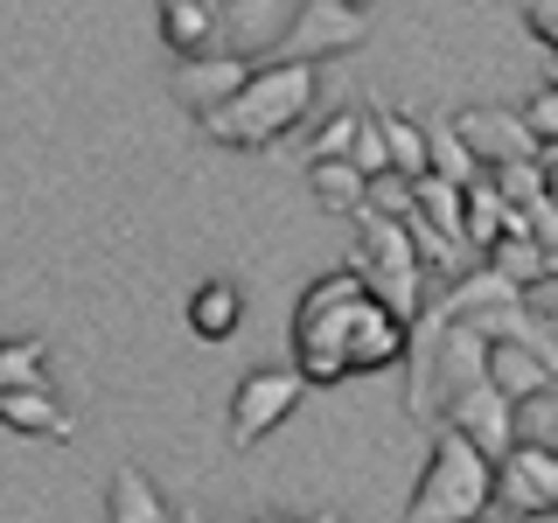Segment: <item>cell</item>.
Listing matches in <instances>:
<instances>
[{
  "instance_id": "7a4b0ae2",
  "label": "cell",
  "mask_w": 558,
  "mask_h": 523,
  "mask_svg": "<svg viewBox=\"0 0 558 523\" xmlns=\"http://www.w3.org/2000/svg\"><path fill=\"white\" fill-rule=\"evenodd\" d=\"M314 98H322V63H252V77L196 126L217 147H279L314 112Z\"/></svg>"
},
{
  "instance_id": "484cf974",
  "label": "cell",
  "mask_w": 558,
  "mask_h": 523,
  "mask_svg": "<svg viewBox=\"0 0 558 523\" xmlns=\"http://www.w3.org/2000/svg\"><path fill=\"white\" fill-rule=\"evenodd\" d=\"M537 182H545V196L558 203V139H551L545 154H537Z\"/></svg>"
},
{
  "instance_id": "7402d4cb",
  "label": "cell",
  "mask_w": 558,
  "mask_h": 523,
  "mask_svg": "<svg viewBox=\"0 0 558 523\" xmlns=\"http://www.w3.org/2000/svg\"><path fill=\"white\" fill-rule=\"evenodd\" d=\"M356 133H363V112H328V119H322V133L307 139V161H349Z\"/></svg>"
},
{
  "instance_id": "277c9868",
  "label": "cell",
  "mask_w": 558,
  "mask_h": 523,
  "mask_svg": "<svg viewBox=\"0 0 558 523\" xmlns=\"http://www.w3.org/2000/svg\"><path fill=\"white\" fill-rule=\"evenodd\" d=\"M349 266L363 272V287H371L398 321H418V314H426V266H418V252H412V238H405L398 217H384V209L363 203L356 209V258H349Z\"/></svg>"
},
{
  "instance_id": "ba28073f",
  "label": "cell",
  "mask_w": 558,
  "mask_h": 523,
  "mask_svg": "<svg viewBox=\"0 0 558 523\" xmlns=\"http://www.w3.org/2000/svg\"><path fill=\"white\" fill-rule=\"evenodd\" d=\"M363 42V14L342 8V0H301V14L279 35L272 63H322V57H342V49Z\"/></svg>"
},
{
  "instance_id": "4316f807",
  "label": "cell",
  "mask_w": 558,
  "mask_h": 523,
  "mask_svg": "<svg viewBox=\"0 0 558 523\" xmlns=\"http://www.w3.org/2000/svg\"><path fill=\"white\" fill-rule=\"evenodd\" d=\"M537 314H545V328H551V342H558V307H537Z\"/></svg>"
},
{
  "instance_id": "d4e9b609",
  "label": "cell",
  "mask_w": 558,
  "mask_h": 523,
  "mask_svg": "<svg viewBox=\"0 0 558 523\" xmlns=\"http://www.w3.org/2000/svg\"><path fill=\"white\" fill-rule=\"evenodd\" d=\"M523 22H531V35L558 57V0H523Z\"/></svg>"
},
{
  "instance_id": "2e32d148",
  "label": "cell",
  "mask_w": 558,
  "mask_h": 523,
  "mask_svg": "<svg viewBox=\"0 0 558 523\" xmlns=\"http://www.w3.org/2000/svg\"><path fill=\"white\" fill-rule=\"evenodd\" d=\"M412 203H418V217H426L447 244H461V252H468V196H461V182H447V174H418Z\"/></svg>"
},
{
  "instance_id": "5b68a950",
  "label": "cell",
  "mask_w": 558,
  "mask_h": 523,
  "mask_svg": "<svg viewBox=\"0 0 558 523\" xmlns=\"http://www.w3.org/2000/svg\"><path fill=\"white\" fill-rule=\"evenodd\" d=\"M488 516H510V523H537L558 516V447L545 440H517L496 461V502Z\"/></svg>"
},
{
  "instance_id": "f1b7e54d",
  "label": "cell",
  "mask_w": 558,
  "mask_h": 523,
  "mask_svg": "<svg viewBox=\"0 0 558 523\" xmlns=\"http://www.w3.org/2000/svg\"><path fill=\"white\" fill-rule=\"evenodd\" d=\"M258 523H293V516H258Z\"/></svg>"
},
{
  "instance_id": "3957f363",
  "label": "cell",
  "mask_w": 558,
  "mask_h": 523,
  "mask_svg": "<svg viewBox=\"0 0 558 523\" xmlns=\"http://www.w3.org/2000/svg\"><path fill=\"white\" fill-rule=\"evenodd\" d=\"M488 502H496V461L453 426H433V453L418 467L405 523H482Z\"/></svg>"
},
{
  "instance_id": "e0dca14e",
  "label": "cell",
  "mask_w": 558,
  "mask_h": 523,
  "mask_svg": "<svg viewBox=\"0 0 558 523\" xmlns=\"http://www.w3.org/2000/svg\"><path fill=\"white\" fill-rule=\"evenodd\" d=\"M307 188L328 217H356V209L371 203V182L356 174V161H307Z\"/></svg>"
},
{
  "instance_id": "4dcf8cb0",
  "label": "cell",
  "mask_w": 558,
  "mask_h": 523,
  "mask_svg": "<svg viewBox=\"0 0 558 523\" xmlns=\"http://www.w3.org/2000/svg\"><path fill=\"white\" fill-rule=\"evenodd\" d=\"M307 523H336V516H307Z\"/></svg>"
},
{
  "instance_id": "cb8c5ba5",
  "label": "cell",
  "mask_w": 558,
  "mask_h": 523,
  "mask_svg": "<svg viewBox=\"0 0 558 523\" xmlns=\"http://www.w3.org/2000/svg\"><path fill=\"white\" fill-rule=\"evenodd\" d=\"M523 126H531L537 139H545V147L558 139V84H537V92L523 98Z\"/></svg>"
},
{
  "instance_id": "30bf717a",
  "label": "cell",
  "mask_w": 558,
  "mask_h": 523,
  "mask_svg": "<svg viewBox=\"0 0 558 523\" xmlns=\"http://www.w3.org/2000/svg\"><path fill=\"white\" fill-rule=\"evenodd\" d=\"M482 266L502 272V279L523 293V301H531V293H545V287H558V252H545V244L531 238V223H523V217H510V231H502V238L482 252Z\"/></svg>"
},
{
  "instance_id": "ac0fdd59",
  "label": "cell",
  "mask_w": 558,
  "mask_h": 523,
  "mask_svg": "<svg viewBox=\"0 0 558 523\" xmlns=\"http://www.w3.org/2000/svg\"><path fill=\"white\" fill-rule=\"evenodd\" d=\"M377 119V133H384V154H391V174L398 182H418V174H433L426 168V126L405 112H371Z\"/></svg>"
},
{
  "instance_id": "52a82bcc",
  "label": "cell",
  "mask_w": 558,
  "mask_h": 523,
  "mask_svg": "<svg viewBox=\"0 0 558 523\" xmlns=\"http://www.w3.org/2000/svg\"><path fill=\"white\" fill-rule=\"evenodd\" d=\"M447 126L461 133V147L482 161V174L517 168V161H537V154H545V139L523 126V112H510V105H468V112H453Z\"/></svg>"
},
{
  "instance_id": "8992f818",
  "label": "cell",
  "mask_w": 558,
  "mask_h": 523,
  "mask_svg": "<svg viewBox=\"0 0 558 523\" xmlns=\"http://www.w3.org/2000/svg\"><path fill=\"white\" fill-rule=\"evenodd\" d=\"M301 398H307V377L293 370V363L252 370L238 384V398H231V447H258L266 433H279L293 412H301Z\"/></svg>"
},
{
  "instance_id": "44dd1931",
  "label": "cell",
  "mask_w": 558,
  "mask_h": 523,
  "mask_svg": "<svg viewBox=\"0 0 558 523\" xmlns=\"http://www.w3.org/2000/svg\"><path fill=\"white\" fill-rule=\"evenodd\" d=\"M426 168H433V174H447V182H461V188H468V182H482V161L461 147V133H453L447 119H433V126H426Z\"/></svg>"
},
{
  "instance_id": "9c48e42d",
  "label": "cell",
  "mask_w": 558,
  "mask_h": 523,
  "mask_svg": "<svg viewBox=\"0 0 558 523\" xmlns=\"http://www.w3.org/2000/svg\"><path fill=\"white\" fill-rule=\"evenodd\" d=\"M433 426H453L461 440H475L488 461H502V453L517 447V405H510V398H502L488 377H482V384H468V391H453Z\"/></svg>"
},
{
  "instance_id": "4fadbf2b",
  "label": "cell",
  "mask_w": 558,
  "mask_h": 523,
  "mask_svg": "<svg viewBox=\"0 0 558 523\" xmlns=\"http://www.w3.org/2000/svg\"><path fill=\"white\" fill-rule=\"evenodd\" d=\"M105 523H174L168 496L147 482V467H112V488H105Z\"/></svg>"
},
{
  "instance_id": "5bb4252c",
  "label": "cell",
  "mask_w": 558,
  "mask_h": 523,
  "mask_svg": "<svg viewBox=\"0 0 558 523\" xmlns=\"http://www.w3.org/2000/svg\"><path fill=\"white\" fill-rule=\"evenodd\" d=\"M209 35H217V0H161V42H168V57H182V63L209 57Z\"/></svg>"
},
{
  "instance_id": "7c38bea8",
  "label": "cell",
  "mask_w": 558,
  "mask_h": 523,
  "mask_svg": "<svg viewBox=\"0 0 558 523\" xmlns=\"http://www.w3.org/2000/svg\"><path fill=\"white\" fill-rule=\"evenodd\" d=\"M0 426L35 433V440H70V433H77V418H70L63 398L43 384V391H0Z\"/></svg>"
},
{
  "instance_id": "ffe728a7",
  "label": "cell",
  "mask_w": 558,
  "mask_h": 523,
  "mask_svg": "<svg viewBox=\"0 0 558 523\" xmlns=\"http://www.w3.org/2000/svg\"><path fill=\"white\" fill-rule=\"evenodd\" d=\"M49 384V342H0V391H43Z\"/></svg>"
},
{
  "instance_id": "9a60e30c",
  "label": "cell",
  "mask_w": 558,
  "mask_h": 523,
  "mask_svg": "<svg viewBox=\"0 0 558 523\" xmlns=\"http://www.w3.org/2000/svg\"><path fill=\"white\" fill-rule=\"evenodd\" d=\"M238 321H244V293L231 279H203V287L189 293V328H196L203 342H231Z\"/></svg>"
},
{
  "instance_id": "d6986e66",
  "label": "cell",
  "mask_w": 558,
  "mask_h": 523,
  "mask_svg": "<svg viewBox=\"0 0 558 523\" xmlns=\"http://www.w3.org/2000/svg\"><path fill=\"white\" fill-rule=\"evenodd\" d=\"M461 196H468V252H488V244L510 231V217H517V209L496 196V182H488V174H482V182H468Z\"/></svg>"
},
{
  "instance_id": "83f0119b",
  "label": "cell",
  "mask_w": 558,
  "mask_h": 523,
  "mask_svg": "<svg viewBox=\"0 0 558 523\" xmlns=\"http://www.w3.org/2000/svg\"><path fill=\"white\" fill-rule=\"evenodd\" d=\"M342 8H356V14H363V8H371V0H342Z\"/></svg>"
},
{
  "instance_id": "6da1fadb",
  "label": "cell",
  "mask_w": 558,
  "mask_h": 523,
  "mask_svg": "<svg viewBox=\"0 0 558 523\" xmlns=\"http://www.w3.org/2000/svg\"><path fill=\"white\" fill-rule=\"evenodd\" d=\"M412 356V321L363 287L356 266L322 272L293 307V370L307 384H342L363 370H398Z\"/></svg>"
},
{
  "instance_id": "8fae6325",
  "label": "cell",
  "mask_w": 558,
  "mask_h": 523,
  "mask_svg": "<svg viewBox=\"0 0 558 523\" xmlns=\"http://www.w3.org/2000/svg\"><path fill=\"white\" fill-rule=\"evenodd\" d=\"M244 77H252V63H244V57H196V63L174 70V98L203 119V112H217V105L231 98Z\"/></svg>"
},
{
  "instance_id": "603a6c76",
  "label": "cell",
  "mask_w": 558,
  "mask_h": 523,
  "mask_svg": "<svg viewBox=\"0 0 558 523\" xmlns=\"http://www.w3.org/2000/svg\"><path fill=\"white\" fill-rule=\"evenodd\" d=\"M349 161H356L363 182L391 174V154H384V133H377V119H371V112H363V133H356V147H349Z\"/></svg>"
},
{
  "instance_id": "f546056e",
  "label": "cell",
  "mask_w": 558,
  "mask_h": 523,
  "mask_svg": "<svg viewBox=\"0 0 558 523\" xmlns=\"http://www.w3.org/2000/svg\"><path fill=\"white\" fill-rule=\"evenodd\" d=\"M174 523H203V516H189V510H182V516H174Z\"/></svg>"
}]
</instances>
